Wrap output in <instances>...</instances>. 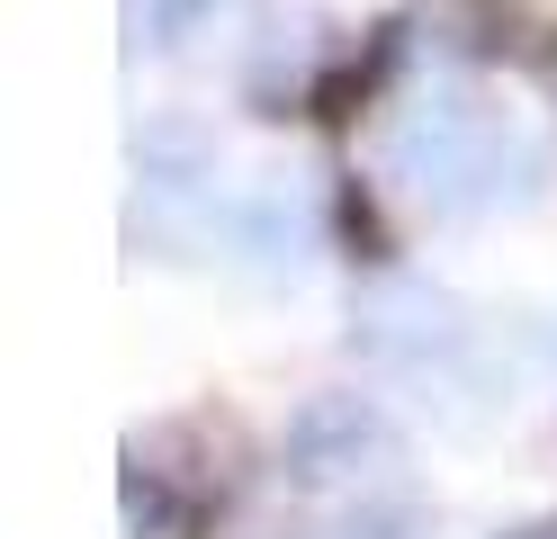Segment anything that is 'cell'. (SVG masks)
<instances>
[{"label": "cell", "mask_w": 557, "mask_h": 539, "mask_svg": "<svg viewBox=\"0 0 557 539\" xmlns=\"http://www.w3.org/2000/svg\"><path fill=\"white\" fill-rule=\"evenodd\" d=\"M360 351L377 359V369H405V378L459 369V351H468L459 297L432 287V279H377L360 297Z\"/></svg>", "instance_id": "3"}, {"label": "cell", "mask_w": 557, "mask_h": 539, "mask_svg": "<svg viewBox=\"0 0 557 539\" xmlns=\"http://www.w3.org/2000/svg\"><path fill=\"white\" fill-rule=\"evenodd\" d=\"M145 10H153V27H198L216 0H145Z\"/></svg>", "instance_id": "4"}, {"label": "cell", "mask_w": 557, "mask_h": 539, "mask_svg": "<svg viewBox=\"0 0 557 539\" xmlns=\"http://www.w3.org/2000/svg\"><path fill=\"white\" fill-rule=\"evenodd\" d=\"M288 467L297 486L342 494V503H387L405 477V441L387 431V414L360 405V395H315L288 431Z\"/></svg>", "instance_id": "2"}, {"label": "cell", "mask_w": 557, "mask_h": 539, "mask_svg": "<svg viewBox=\"0 0 557 539\" xmlns=\"http://www.w3.org/2000/svg\"><path fill=\"white\" fill-rule=\"evenodd\" d=\"M512 539H557V522H531V530H512Z\"/></svg>", "instance_id": "5"}, {"label": "cell", "mask_w": 557, "mask_h": 539, "mask_svg": "<svg viewBox=\"0 0 557 539\" xmlns=\"http://www.w3.org/2000/svg\"><path fill=\"white\" fill-rule=\"evenodd\" d=\"M387 180L432 216H468V207L512 198V180H531V154L485 99L432 90L387 118Z\"/></svg>", "instance_id": "1"}]
</instances>
